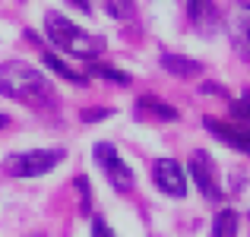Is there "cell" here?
Wrapping results in <instances>:
<instances>
[{"mask_svg":"<svg viewBox=\"0 0 250 237\" xmlns=\"http://www.w3.org/2000/svg\"><path fill=\"white\" fill-rule=\"evenodd\" d=\"M231 117L238 123H250V89L238 98V101H231Z\"/></svg>","mask_w":250,"mask_h":237,"instance_id":"e0dca14e","label":"cell"},{"mask_svg":"<svg viewBox=\"0 0 250 237\" xmlns=\"http://www.w3.org/2000/svg\"><path fill=\"white\" fill-rule=\"evenodd\" d=\"M42 63H44L48 70H54L61 79L73 82V85H85V82H89V76H85V73H80V70H73V67H67V63H63L57 54H51V51H44V54H42Z\"/></svg>","mask_w":250,"mask_h":237,"instance_id":"7c38bea8","label":"cell"},{"mask_svg":"<svg viewBox=\"0 0 250 237\" xmlns=\"http://www.w3.org/2000/svg\"><path fill=\"white\" fill-rule=\"evenodd\" d=\"M73 183H76V190H80V212L83 215H92V187H89V177L80 174Z\"/></svg>","mask_w":250,"mask_h":237,"instance_id":"2e32d148","label":"cell"},{"mask_svg":"<svg viewBox=\"0 0 250 237\" xmlns=\"http://www.w3.org/2000/svg\"><path fill=\"white\" fill-rule=\"evenodd\" d=\"M152 180L165 196H174V199L187 196V174H184V168L174 158H159L152 164Z\"/></svg>","mask_w":250,"mask_h":237,"instance_id":"8992f818","label":"cell"},{"mask_svg":"<svg viewBox=\"0 0 250 237\" xmlns=\"http://www.w3.org/2000/svg\"><path fill=\"white\" fill-rule=\"evenodd\" d=\"M10 127V114H0V130H6Z\"/></svg>","mask_w":250,"mask_h":237,"instance_id":"44dd1931","label":"cell"},{"mask_svg":"<svg viewBox=\"0 0 250 237\" xmlns=\"http://www.w3.org/2000/svg\"><path fill=\"white\" fill-rule=\"evenodd\" d=\"M133 114H136V120H159V123H174L177 117H181V114H177V108L159 101L155 95H140V98H136Z\"/></svg>","mask_w":250,"mask_h":237,"instance_id":"30bf717a","label":"cell"},{"mask_svg":"<svg viewBox=\"0 0 250 237\" xmlns=\"http://www.w3.org/2000/svg\"><path fill=\"white\" fill-rule=\"evenodd\" d=\"M92 237H117V234L108 228V221H104L102 215H95V218H92Z\"/></svg>","mask_w":250,"mask_h":237,"instance_id":"d6986e66","label":"cell"},{"mask_svg":"<svg viewBox=\"0 0 250 237\" xmlns=\"http://www.w3.org/2000/svg\"><path fill=\"white\" fill-rule=\"evenodd\" d=\"M187 16H190V25H193L200 35H212V32H219V25H222V16H219V10H215L212 0H190Z\"/></svg>","mask_w":250,"mask_h":237,"instance_id":"9c48e42d","label":"cell"},{"mask_svg":"<svg viewBox=\"0 0 250 237\" xmlns=\"http://www.w3.org/2000/svg\"><path fill=\"white\" fill-rule=\"evenodd\" d=\"M162 70H168L177 79H193L203 73V63L190 60V57H181V54H162Z\"/></svg>","mask_w":250,"mask_h":237,"instance_id":"8fae6325","label":"cell"},{"mask_svg":"<svg viewBox=\"0 0 250 237\" xmlns=\"http://www.w3.org/2000/svg\"><path fill=\"white\" fill-rule=\"evenodd\" d=\"M238 228H241V215L234 212V209H222V212L212 218L209 237H238Z\"/></svg>","mask_w":250,"mask_h":237,"instance_id":"4fadbf2b","label":"cell"},{"mask_svg":"<svg viewBox=\"0 0 250 237\" xmlns=\"http://www.w3.org/2000/svg\"><path fill=\"white\" fill-rule=\"evenodd\" d=\"M228 35L244 60H250V0H238L228 13Z\"/></svg>","mask_w":250,"mask_h":237,"instance_id":"ba28073f","label":"cell"},{"mask_svg":"<svg viewBox=\"0 0 250 237\" xmlns=\"http://www.w3.org/2000/svg\"><path fill=\"white\" fill-rule=\"evenodd\" d=\"M92 155H95L98 168L104 171L108 183L117 190V193H127V190H133V171H130V164L124 161L121 155H117V149L111 146V142H95Z\"/></svg>","mask_w":250,"mask_h":237,"instance_id":"277c9868","label":"cell"},{"mask_svg":"<svg viewBox=\"0 0 250 237\" xmlns=\"http://www.w3.org/2000/svg\"><path fill=\"white\" fill-rule=\"evenodd\" d=\"M0 92L13 101H22L29 108H54L57 92L44 79L42 70L29 67L25 60H6L0 63Z\"/></svg>","mask_w":250,"mask_h":237,"instance_id":"6da1fadb","label":"cell"},{"mask_svg":"<svg viewBox=\"0 0 250 237\" xmlns=\"http://www.w3.org/2000/svg\"><path fill=\"white\" fill-rule=\"evenodd\" d=\"M70 6H76V10H83V13H92V0H67Z\"/></svg>","mask_w":250,"mask_h":237,"instance_id":"ffe728a7","label":"cell"},{"mask_svg":"<svg viewBox=\"0 0 250 237\" xmlns=\"http://www.w3.org/2000/svg\"><path fill=\"white\" fill-rule=\"evenodd\" d=\"M104 10H108L111 19H117V22H133L136 19V3L133 0H104Z\"/></svg>","mask_w":250,"mask_h":237,"instance_id":"5bb4252c","label":"cell"},{"mask_svg":"<svg viewBox=\"0 0 250 237\" xmlns=\"http://www.w3.org/2000/svg\"><path fill=\"white\" fill-rule=\"evenodd\" d=\"M193 183L200 187V193L206 196L209 202L222 199V183H219V168H215V158L206 152V149H193L190 152V164H187Z\"/></svg>","mask_w":250,"mask_h":237,"instance_id":"5b68a950","label":"cell"},{"mask_svg":"<svg viewBox=\"0 0 250 237\" xmlns=\"http://www.w3.org/2000/svg\"><path fill=\"white\" fill-rule=\"evenodd\" d=\"M44 32H48V38H51L54 48L67 51V54L80 57V60H95V57L104 51V38L102 35L83 32L80 25H73L67 16H61V13H54V10L44 16Z\"/></svg>","mask_w":250,"mask_h":237,"instance_id":"7a4b0ae2","label":"cell"},{"mask_svg":"<svg viewBox=\"0 0 250 237\" xmlns=\"http://www.w3.org/2000/svg\"><path fill=\"white\" fill-rule=\"evenodd\" d=\"M203 127L222 139L225 146L238 149V152L250 155V123H238V120H219V117H203Z\"/></svg>","mask_w":250,"mask_h":237,"instance_id":"52a82bcc","label":"cell"},{"mask_svg":"<svg viewBox=\"0 0 250 237\" xmlns=\"http://www.w3.org/2000/svg\"><path fill=\"white\" fill-rule=\"evenodd\" d=\"M67 158V149H32V152H16L3 161V168L13 177H42L54 171Z\"/></svg>","mask_w":250,"mask_h":237,"instance_id":"3957f363","label":"cell"},{"mask_svg":"<svg viewBox=\"0 0 250 237\" xmlns=\"http://www.w3.org/2000/svg\"><path fill=\"white\" fill-rule=\"evenodd\" d=\"M111 114H114V111H111V108H89V111H83V120L85 123H98V120H102V117H111Z\"/></svg>","mask_w":250,"mask_h":237,"instance_id":"ac0fdd59","label":"cell"},{"mask_svg":"<svg viewBox=\"0 0 250 237\" xmlns=\"http://www.w3.org/2000/svg\"><path fill=\"white\" fill-rule=\"evenodd\" d=\"M85 76H102L108 82H117V85H130V76L117 67H108V63H89V73Z\"/></svg>","mask_w":250,"mask_h":237,"instance_id":"9a60e30c","label":"cell"}]
</instances>
